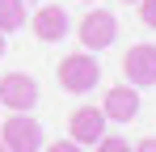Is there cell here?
Listing matches in <instances>:
<instances>
[{"label":"cell","mask_w":156,"mask_h":152,"mask_svg":"<svg viewBox=\"0 0 156 152\" xmlns=\"http://www.w3.org/2000/svg\"><path fill=\"white\" fill-rule=\"evenodd\" d=\"M93 152H131V144L122 135H101V139L93 144Z\"/></svg>","instance_id":"obj_10"},{"label":"cell","mask_w":156,"mask_h":152,"mask_svg":"<svg viewBox=\"0 0 156 152\" xmlns=\"http://www.w3.org/2000/svg\"><path fill=\"white\" fill-rule=\"evenodd\" d=\"M26 25V0H0V34Z\"/></svg>","instance_id":"obj_9"},{"label":"cell","mask_w":156,"mask_h":152,"mask_svg":"<svg viewBox=\"0 0 156 152\" xmlns=\"http://www.w3.org/2000/svg\"><path fill=\"white\" fill-rule=\"evenodd\" d=\"M0 144L9 152H38L42 148V127L38 118H30V110H13L0 123Z\"/></svg>","instance_id":"obj_1"},{"label":"cell","mask_w":156,"mask_h":152,"mask_svg":"<svg viewBox=\"0 0 156 152\" xmlns=\"http://www.w3.org/2000/svg\"><path fill=\"white\" fill-rule=\"evenodd\" d=\"M97 80H101V63H97L89 51H76V55L59 59V85H63L68 93H89Z\"/></svg>","instance_id":"obj_2"},{"label":"cell","mask_w":156,"mask_h":152,"mask_svg":"<svg viewBox=\"0 0 156 152\" xmlns=\"http://www.w3.org/2000/svg\"><path fill=\"white\" fill-rule=\"evenodd\" d=\"M0 55H4V34H0Z\"/></svg>","instance_id":"obj_14"},{"label":"cell","mask_w":156,"mask_h":152,"mask_svg":"<svg viewBox=\"0 0 156 152\" xmlns=\"http://www.w3.org/2000/svg\"><path fill=\"white\" fill-rule=\"evenodd\" d=\"M47 152H80V144H72V139H55Z\"/></svg>","instance_id":"obj_12"},{"label":"cell","mask_w":156,"mask_h":152,"mask_svg":"<svg viewBox=\"0 0 156 152\" xmlns=\"http://www.w3.org/2000/svg\"><path fill=\"white\" fill-rule=\"evenodd\" d=\"M0 106L9 110H34L38 106V80L26 72H4L0 76Z\"/></svg>","instance_id":"obj_5"},{"label":"cell","mask_w":156,"mask_h":152,"mask_svg":"<svg viewBox=\"0 0 156 152\" xmlns=\"http://www.w3.org/2000/svg\"><path fill=\"white\" fill-rule=\"evenodd\" d=\"M135 4H139V21L148 30H156V0H135Z\"/></svg>","instance_id":"obj_11"},{"label":"cell","mask_w":156,"mask_h":152,"mask_svg":"<svg viewBox=\"0 0 156 152\" xmlns=\"http://www.w3.org/2000/svg\"><path fill=\"white\" fill-rule=\"evenodd\" d=\"M127 4H135V0H127Z\"/></svg>","instance_id":"obj_16"},{"label":"cell","mask_w":156,"mask_h":152,"mask_svg":"<svg viewBox=\"0 0 156 152\" xmlns=\"http://www.w3.org/2000/svg\"><path fill=\"white\" fill-rule=\"evenodd\" d=\"M0 152H9V148H4V144H0Z\"/></svg>","instance_id":"obj_15"},{"label":"cell","mask_w":156,"mask_h":152,"mask_svg":"<svg viewBox=\"0 0 156 152\" xmlns=\"http://www.w3.org/2000/svg\"><path fill=\"white\" fill-rule=\"evenodd\" d=\"M30 30H34L38 42H59V38L68 34V13H63V4H42V9L30 17Z\"/></svg>","instance_id":"obj_7"},{"label":"cell","mask_w":156,"mask_h":152,"mask_svg":"<svg viewBox=\"0 0 156 152\" xmlns=\"http://www.w3.org/2000/svg\"><path fill=\"white\" fill-rule=\"evenodd\" d=\"M101 114H105V123H131L139 114V93L131 85H114L101 101Z\"/></svg>","instance_id":"obj_8"},{"label":"cell","mask_w":156,"mask_h":152,"mask_svg":"<svg viewBox=\"0 0 156 152\" xmlns=\"http://www.w3.org/2000/svg\"><path fill=\"white\" fill-rule=\"evenodd\" d=\"M131 152H156V135H148V139H139V144H131Z\"/></svg>","instance_id":"obj_13"},{"label":"cell","mask_w":156,"mask_h":152,"mask_svg":"<svg viewBox=\"0 0 156 152\" xmlns=\"http://www.w3.org/2000/svg\"><path fill=\"white\" fill-rule=\"evenodd\" d=\"M122 76H127L131 89H148V85H156V47H152V42H135V47H127V55H122Z\"/></svg>","instance_id":"obj_4"},{"label":"cell","mask_w":156,"mask_h":152,"mask_svg":"<svg viewBox=\"0 0 156 152\" xmlns=\"http://www.w3.org/2000/svg\"><path fill=\"white\" fill-rule=\"evenodd\" d=\"M101 135H105V114H101V106H76L72 118H68V139L93 148Z\"/></svg>","instance_id":"obj_6"},{"label":"cell","mask_w":156,"mask_h":152,"mask_svg":"<svg viewBox=\"0 0 156 152\" xmlns=\"http://www.w3.org/2000/svg\"><path fill=\"white\" fill-rule=\"evenodd\" d=\"M76 34H80V42L89 51H105L114 38H118V17H114L110 9H89V13L80 17Z\"/></svg>","instance_id":"obj_3"}]
</instances>
